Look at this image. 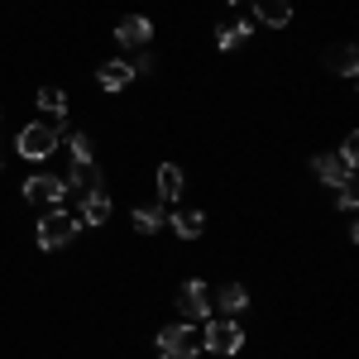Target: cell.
<instances>
[{"label": "cell", "mask_w": 359, "mask_h": 359, "mask_svg": "<svg viewBox=\"0 0 359 359\" xmlns=\"http://www.w3.org/2000/svg\"><path fill=\"white\" fill-rule=\"evenodd\" d=\"M225 5H240V0H225Z\"/></svg>", "instance_id": "cell-24"}, {"label": "cell", "mask_w": 359, "mask_h": 359, "mask_svg": "<svg viewBox=\"0 0 359 359\" xmlns=\"http://www.w3.org/2000/svg\"><path fill=\"white\" fill-rule=\"evenodd\" d=\"M115 39H120L125 48H149V39H154V20H149V15H125V20L115 25Z\"/></svg>", "instance_id": "cell-7"}, {"label": "cell", "mask_w": 359, "mask_h": 359, "mask_svg": "<svg viewBox=\"0 0 359 359\" xmlns=\"http://www.w3.org/2000/svg\"><path fill=\"white\" fill-rule=\"evenodd\" d=\"M39 111L43 115H67V91H62V86H39Z\"/></svg>", "instance_id": "cell-17"}, {"label": "cell", "mask_w": 359, "mask_h": 359, "mask_svg": "<svg viewBox=\"0 0 359 359\" xmlns=\"http://www.w3.org/2000/svg\"><path fill=\"white\" fill-rule=\"evenodd\" d=\"M211 306H221L225 316H235V311H245V306H249V292L240 287V283H225L221 292L211 297Z\"/></svg>", "instance_id": "cell-15"}, {"label": "cell", "mask_w": 359, "mask_h": 359, "mask_svg": "<svg viewBox=\"0 0 359 359\" xmlns=\"http://www.w3.org/2000/svg\"><path fill=\"white\" fill-rule=\"evenodd\" d=\"M62 187H67V192H77V196L96 192V187H101V168L91 163V158H77V163H72V177H67Z\"/></svg>", "instance_id": "cell-9"}, {"label": "cell", "mask_w": 359, "mask_h": 359, "mask_svg": "<svg viewBox=\"0 0 359 359\" xmlns=\"http://www.w3.org/2000/svg\"><path fill=\"white\" fill-rule=\"evenodd\" d=\"M130 67H135V77H139V72H149V67H154V53H139Z\"/></svg>", "instance_id": "cell-23"}, {"label": "cell", "mask_w": 359, "mask_h": 359, "mask_svg": "<svg viewBox=\"0 0 359 359\" xmlns=\"http://www.w3.org/2000/svg\"><path fill=\"white\" fill-rule=\"evenodd\" d=\"M158 355L163 359H196L201 355V331H196L192 321L163 326V331H158Z\"/></svg>", "instance_id": "cell-3"}, {"label": "cell", "mask_w": 359, "mask_h": 359, "mask_svg": "<svg viewBox=\"0 0 359 359\" xmlns=\"http://www.w3.org/2000/svg\"><path fill=\"white\" fill-rule=\"evenodd\" d=\"M254 20L269 25V29H283L292 20V5H287V0H254Z\"/></svg>", "instance_id": "cell-12"}, {"label": "cell", "mask_w": 359, "mask_h": 359, "mask_svg": "<svg viewBox=\"0 0 359 359\" xmlns=\"http://www.w3.org/2000/svg\"><path fill=\"white\" fill-rule=\"evenodd\" d=\"M62 196H67V187H62V177H53V172L25 177V201H34V206H62Z\"/></svg>", "instance_id": "cell-6"}, {"label": "cell", "mask_w": 359, "mask_h": 359, "mask_svg": "<svg viewBox=\"0 0 359 359\" xmlns=\"http://www.w3.org/2000/svg\"><path fill=\"white\" fill-rule=\"evenodd\" d=\"M335 158L355 172V163H359V135H345V144H340V154H335Z\"/></svg>", "instance_id": "cell-20"}, {"label": "cell", "mask_w": 359, "mask_h": 359, "mask_svg": "<svg viewBox=\"0 0 359 359\" xmlns=\"http://www.w3.org/2000/svg\"><path fill=\"white\" fill-rule=\"evenodd\" d=\"M311 168H316V177H321V182H331V187H340V182H355V172L340 163L335 154H316V158H311Z\"/></svg>", "instance_id": "cell-11"}, {"label": "cell", "mask_w": 359, "mask_h": 359, "mask_svg": "<svg viewBox=\"0 0 359 359\" xmlns=\"http://www.w3.org/2000/svg\"><path fill=\"white\" fill-rule=\"evenodd\" d=\"M57 144H62V135H57L53 125H48V120H34V125H25V130L15 135V154L39 163V158H48V154H53Z\"/></svg>", "instance_id": "cell-2"}, {"label": "cell", "mask_w": 359, "mask_h": 359, "mask_svg": "<svg viewBox=\"0 0 359 359\" xmlns=\"http://www.w3.org/2000/svg\"><path fill=\"white\" fill-rule=\"evenodd\" d=\"M96 77H101L106 91H125V86L135 82V67H130L125 57H111V62H101V72H96Z\"/></svg>", "instance_id": "cell-10"}, {"label": "cell", "mask_w": 359, "mask_h": 359, "mask_svg": "<svg viewBox=\"0 0 359 359\" xmlns=\"http://www.w3.org/2000/svg\"><path fill=\"white\" fill-rule=\"evenodd\" d=\"M168 221H172V230H177L182 240H196V235L206 230V216H201V211H172Z\"/></svg>", "instance_id": "cell-16"}, {"label": "cell", "mask_w": 359, "mask_h": 359, "mask_svg": "<svg viewBox=\"0 0 359 359\" xmlns=\"http://www.w3.org/2000/svg\"><path fill=\"white\" fill-rule=\"evenodd\" d=\"M77 230H82V216H72L67 206H48L43 221H39V245L43 249H62V245L77 240Z\"/></svg>", "instance_id": "cell-1"}, {"label": "cell", "mask_w": 359, "mask_h": 359, "mask_svg": "<svg viewBox=\"0 0 359 359\" xmlns=\"http://www.w3.org/2000/svg\"><path fill=\"white\" fill-rule=\"evenodd\" d=\"M163 221H168L163 206H135V230H139V235H154Z\"/></svg>", "instance_id": "cell-19"}, {"label": "cell", "mask_w": 359, "mask_h": 359, "mask_svg": "<svg viewBox=\"0 0 359 359\" xmlns=\"http://www.w3.org/2000/svg\"><path fill=\"white\" fill-rule=\"evenodd\" d=\"M326 67H331L335 77H350V82H355V72H359V48H355V43H331V48H326Z\"/></svg>", "instance_id": "cell-8"}, {"label": "cell", "mask_w": 359, "mask_h": 359, "mask_svg": "<svg viewBox=\"0 0 359 359\" xmlns=\"http://www.w3.org/2000/svg\"><path fill=\"white\" fill-rule=\"evenodd\" d=\"M249 34H254V25H249V20H240V25H225L221 34H216V48H221V53H230V48H240V43H245Z\"/></svg>", "instance_id": "cell-18"}, {"label": "cell", "mask_w": 359, "mask_h": 359, "mask_svg": "<svg viewBox=\"0 0 359 359\" xmlns=\"http://www.w3.org/2000/svg\"><path fill=\"white\" fill-rule=\"evenodd\" d=\"M182 187H187V177H182V168H177V163L158 168V201H177Z\"/></svg>", "instance_id": "cell-14"}, {"label": "cell", "mask_w": 359, "mask_h": 359, "mask_svg": "<svg viewBox=\"0 0 359 359\" xmlns=\"http://www.w3.org/2000/svg\"><path fill=\"white\" fill-rule=\"evenodd\" d=\"M335 201H340V211L350 216V211H355V201H359V192L350 187V182H340V187H335Z\"/></svg>", "instance_id": "cell-22"}, {"label": "cell", "mask_w": 359, "mask_h": 359, "mask_svg": "<svg viewBox=\"0 0 359 359\" xmlns=\"http://www.w3.org/2000/svg\"><path fill=\"white\" fill-rule=\"evenodd\" d=\"M172 302H177V316H182V321H206V316L216 311V306H211V292H206V283H201V278L177 283V297H172Z\"/></svg>", "instance_id": "cell-5"}, {"label": "cell", "mask_w": 359, "mask_h": 359, "mask_svg": "<svg viewBox=\"0 0 359 359\" xmlns=\"http://www.w3.org/2000/svg\"><path fill=\"white\" fill-rule=\"evenodd\" d=\"M106 221H111V196L96 187L82 196V225H106Z\"/></svg>", "instance_id": "cell-13"}, {"label": "cell", "mask_w": 359, "mask_h": 359, "mask_svg": "<svg viewBox=\"0 0 359 359\" xmlns=\"http://www.w3.org/2000/svg\"><path fill=\"white\" fill-rule=\"evenodd\" d=\"M67 149H72V158H91V139H86L82 130H72V135H67Z\"/></svg>", "instance_id": "cell-21"}, {"label": "cell", "mask_w": 359, "mask_h": 359, "mask_svg": "<svg viewBox=\"0 0 359 359\" xmlns=\"http://www.w3.org/2000/svg\"><path fill=\"white\" fill-rule=\"evenodd\" d=\"M201 350H211V355H240L245 350V331H240V321H206V331H201Z\"/></svg>", "instance_id": "cell-4"}]
</instances>
